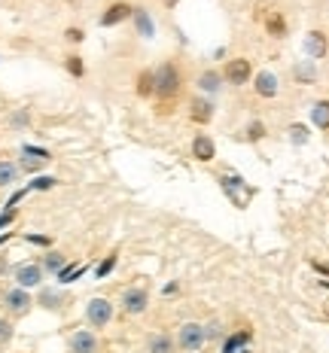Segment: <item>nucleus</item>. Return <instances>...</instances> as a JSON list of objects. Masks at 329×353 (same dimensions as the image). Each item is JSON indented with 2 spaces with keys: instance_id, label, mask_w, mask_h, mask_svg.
I'll return each mask as SVG.
<instances>
[{
  "instance_id": "obj_1",
  "label": "nucleus",
  "mask_w": 329,
  "mask_h": 353,
  "mask_svg": "<svg viewBox=\"0 0 329 353\" xmlns=\"http://www.w3.org/2000/svg\"><path fill=\"white\" fill-rule=\"evenodd\" d=\"M180 88H183V73L177 68V61H162L152 70V98L171 101L180 94Z\"/></svg>"
},
{
  "instance_id": "obj_2",
  "label": "nucleus",
  "mask_w": 329,
  "mask_h": 353,
  "mask_svg": "<svg viewBox=\"0 0 329 353\" xmlns=\"http://www.w3.org/2000/svg\"><path fill=\"white\" fill-rule=\"evenodd\" d=\"M0 307H3V314H6L10 320L28 317V314L34 311V296H31V290H21V286L12 283L10 290L0 292Z\"/></svg>"
},
{
  "instance_id": "obj_3",
  "label": "nucleus",
  "mask_w": 329,
  "mask_h": 353,
  "mask_svg": "<svg viewBox=\"0 0 329 353\" xmlns=\"http://www.w3.org/2000/svg\"><path fill=\"white\" fill-rule=\"evenodd\" d=\"M86 323H89V329H107L110 323H113V317H116V305L110 299H104V296H94V299H89L86 301Z\"/></svg>"
},
{
  "instance_id": "obj_4",
  "label": "nucleus",
  "mask_w": 329,
  "mask_h": 353,
  "mask_svg": "<svg viewBox=\"0 0 329 353\" xmlns=\"http://www.w3.org/2000/svg\"><path fill=\"white\" fill-rule=\"evenodd\" d=\"M174 341H177V350L180 353H199L204 344H208V329H204V323H183L177 329V335H174Z\"/></svg>"
},
{
  "instance_id": "obj_5",
  "label": "nucleus",
  "mask_w": 329,
  "mask_h": 353,
  "mask_svg": "<svg viewBox=\"0 0 329 353\" xmlns=\"http://www.w3.org/2000/svg\"><path fill=\"white\" fill-rule=\"evenodd\" d=\"M12 283L21 286V290H40L46 283V271H43L40 262H19L12 265Z\"/></svg>"
},
{
  "instance_id": "obj_6",
  "label": "nucleus",
  "mask_w": 329,
  "mask_h": 353,
  "mask_svg": "<svg viewBox=\"0 0 329 353\" xmlns=\"http://www.w3.org/2000/svg\"><path fill=\"white\" fill-rule=\"evenodd\" d=\"M119 307L128 317H143L150 311V290L146 286H126L119 296Z\"/></svg>"
},
{
  "instance_id": "obj_7",
  "label": "nucleus",
  "mask_w": 329,
  "mask_h": 353,
  "mask_svg": "<svg viewBox=\"0 0 329 353\" xmlns=\"http://www.w3.org/2000/svg\"><path fill=\"white\" fill-rule=\"evenodd\" d=\"M19 168H21V174H40L43 168L49 165V161H52V152L49 150H40V146H21L19 150Z\"/></svg>"
},
{
  "instance_id": "obj_8",
  "label": "nucleus",
  "mask_w": 329,
  "mask_h": 353,
  "mask_svg": "<svg viewBox=\"0 0 329 353\" xmlns=\"http://www.w3.org/2000/svg\"><path fill=\"white\" fill-rule=\"evenodd\" d=\"M223 79H226V85H247L253 79V64H250V58H229L226 61V68H223Z\"/></svg>"
},
{
  "instance_id": "obj_9",
  "label": "nucleus",
  "mask_w": 329,
  "mask_h": 353,
  "mask_svg": "<svg viewBox=\"0 0 329 353\" xmlns=\"http://www.w3.org/2000/svg\"><path fill=\"white\" fill-rule=\"evenodd\" d=\"M34 305H40L43 311H49V314H61V311H68L70 296L64 290H55V286L43 283L40 292H37V299H34Z\"/></svg>"
},
{
  "instance_id": "obj_10",
  "label": "nucleus",
  "mask_w": 329,
  "mask_h": 353,
  "mask_svg": "<svg viewBox=\"0 0 329 353\" xmlns=\"http://www.w3.org/2000/svg\"><path fill=\"white\" fill-rule=\"evenodd\" d=\"M195 88H199V94H204V98H217V94L226 88L223 70H219V68L199 70V77H195Z\"/></svg>"
},
{
  "instance_id": "obj_11",
  "label": "nucleus",
  "mask_w": 329,
  "mask_h": 353,
  "mask_svg": "<svg viewBox=\"0 0 329 353\" xmlns=\"http://www.w3.org/2000/svg\"><path fill=\"white\" fill-rule=\"evenodd\" d=\"M250 83H253L256 98L272 101V98H277V94H281V79H277V73H275V70H256Z\"/></svg>"
},
{
  "instance_id": "obj_12",
  "label": "nucleus",
  "mask_w": 329,
  "mask_h": 353,
  "mask_svg": "<svg viewBox=\"0 0 329 353\" xmlns=\"http://www.w3.org/2000/svg\"><path fill=\"white\" fill-rule=\"evenodd\" d=\"M68 350L70 353H101V338L94 329H77L68 338Z\"/></svg>"
},
{
  "instance_id": "obj_13",
  "label": "nucleus",
  "mask_w": 329,
  "mask_h": 353,
  "mask_svg": "<svg viewBox=\"0 0 329 353\" xmlns=\"http://www.w3.org/2000/svg\"><path fill=\"white\" fill-rule=\"evenodd\" d=\"M131 12H134V6L126 3V0H116V3H110L104 12H101L98 25L101 28H116L122 25V21H131Z\"/></svg>"
},
{
  "instance_id": "obj_14",
  "label": "nucleus",
  "mask_w": 329,
  "mask_h": 353,
  "mask_svg": "<svg viewBox=\"0 0 329 353\" xmlns=\"http://www.w3.org/2000/svg\"><path fill=\"white\" fill-rule=\"evenodd\" d=\"M217 107H214V98H204V94H195L192 101H189V119L195 125H210L214 119Z\"/></svg>"
},
{
  "instance_id": "obj_15",
  "label": "nucleus",
  "mask_w": 329,
  "mask_h": 353,
  "mask_svg": "<svg viewBox=\"0 0 329 353\" xmlns=\"http://www.w3.org/2000/svg\"><path fill=\"white\" fill-rule=\"evenodd\" d=\"M189 152H192L195 161H214V159H217V143H214V137H210L208 131H199V134L192 137V143H189Z\"/></svg>"
},
{
  "instance_id": "obj_16",
  "label": "nucleus",
  "mask_w": 329,
  "mask_h": 353,
  "mask_svg": "<svg viewBox=\"0 0 329 353\" xmlns=\"http://www.w3.org/2000/svg\"><path fill=\"white\" fill-rule=\"evenodd\" d=\"M131 25H134V31L141 40H152V37H156V19H152V12L146 10V6H134Z\"/></svg>"
},
{
  "instance_id": "obj_17",
  "label": "nucleus",
  "mask_w": 329,
  "mask_h": 353,
  "mask_svg": "<svg viewBox=\"0 0 329 353\" xmlns=\"http://www.w3.org/2000/svg\"><path fill=\"white\" fill-rule=\"evenodd\" d=\"M302 49H305V55H308V61H320V58H326V52H329L326 34L323 31H311L308 37H305Z\"/></svg>"
},
{
  "instance_id": "obj_18",
  "label": "nucleus",
  "mask_w": 329,
  "mask_h": 353,
  "mask_svg": "<svg viewBox=\"0 0 329 353\" xmlns=\"http://www.w3.org/2000/svg\"><path fill=\"white\" fill-rule=\"evenodd\" d=\"M21 180V168L16 159H0V189H12Z\"/></svg>"
},
{
  "instance_id": "obj_19",
  "label": "nucleus",
  "mask_w": 329,
  "mask_h": 353,
  "mask_svg": "<svg viewBox=\"0 0 329 353\" xmlns=\"http://www.w3.org/2000/svg\"><path fill=\"white\" fill-rule=\"evenodd\" d=\"M146 353H177V341L165 332H156L146 338Z\"/></svg>"
},
{
  "instance_id": "obj_20",
  "label": "nucleus",
  "mask_w": 329,
  "mask_h": 353,
  "mask_svg": "<svg viewBox=\"0 0 329 353\" xmlns=\"http://www.w3.org/2000/svg\"><path fill=\"white\" fill-rule=\"evenodd\" d=\"M308 116H311V125L317 131H329V101H314Z\"/></svg>"
},
{
  "instance_id": "obj_21",
  "label": "nucleus",
  "mask_w": 329,
  "mask_h": 353,
  "mask_svg": "<svg viewBox=\"0 0 329 353\" xmlns=\"http://www.w3.org/2000/svg\"><path fill=\"white\" fill-rule=\"evenodd\" d=\"M292 77H296V83H302V85H308V83H314L317 79V61H299L296 68H292Z\"/></svg>"
},
{
  "instance_id": "obj_22",
  "label": "nucleus",
  "mask_w": 329,
  "mask_h": 353,
  "mask_svg": "<svg viewBox=\"0 0 329 353\" xmlns=\"http://www.w3.org/2000/svg\"><path fill=\"white\" fill-rule=\"evenodd\" d=\"M40 265H43V271H46V274H58V271L68 265V256L58 253V250H49V253H43Z\"/></svg>"
},
{
  "instance_id": "obj_23",
  "label": "nucleus",
  "mask_w": 329,
  "mask_h": 353,
  "mask_svg": "<svg viewBox=\"0 0 329 353\" xmlns=\"http://www.w3.org/2000/svg\"><path fill=\"white\" fill-rule=\"evenodd\" d=\"M10 128H16V131H21V128H31V122H34V113L28 107H19V110H12L10 113Z\"/></svg>"
},
{
  "instance_id": "obj_24",
  "label": "nucleus",
  "mask_w": 329,
  "mask_h": 353,
  "mask_svg": "<svg viewBox=\"0 0 329 353\" xmlns=\"http://www.w3.org/2000/svg\"><path fill=\"white\" fill-rule=\"evenodd\" d=\"M16 338V320H10L6 314H0V350H6Z\"/></svg>"
},
{
  "instance_id": "obj_25",
  "label": "nucleus",
  "mask_w": 329,
  "mask_h": 353,
  "mask_svg": "<svg viewBox=\"0 0 329 353\" xmlns=\"http://www.w3.org/2000/svg\"><path fill=\"white\" fill-rule=\"evenodd\" d=\"M308 137H311V131H308V125H302V122H292L287 128V141L292 146H305L308 143Z\"/></svg>"
},
{
  "instance_id": "obj_26",
  "label": "nucleus",
  "mask_w": 329,
  "mask_h": 353,
  "mask_svg": "<svg viewBox=\"0 0 329 353\" xmlns=\"http://www.w3.org/2000/svg\"><path fill=\"white\" fill-rule=\"evenodd\" d=\"M247 341H250V332L229 335V338H226V344H223V353H241V350L247 347Z\"/></svg>"
},
{
  "instance_id": "obj_27",
  "label": "nucleus",
  "mask_w": 329,
  "mask_h": 353,
  "mask_svg": "<svg viewBox=\"0 0 329 353\" xmlns=\"http://www.w3.org/2000/svg\"><path fill=\"white\" fill-rule=\"evenodd\" d=\"M244 137L250 143H256V141H262V137H266V122H259V119H253L250 125H247L244 128Z\"/></svg>"
},
{
  "instance_id": "obj_28",
  "label": "nucleus",
  "mask_w": 329,
  "mask_h": 353,
  "mask_svg": "<svg viewBox=\"0 0 329 353\" xmlns=\"http://www.w3.org/2000/svg\"><path fill=\"white\" fill-rule=\"evenodd\" d=\"M55 186H58L55 176H34L28 189H31V192H49V189H55Z\"/></svg>"
},
{
  "instance_id": "obj_29",
  "label": "nucleus",
  "mask_w": 329,
  "mask_h": 353,
  "mask_svg": "<svg viewBox=\"0 0 329 353\" xmlns=\"http://www.w3.org/2000/svg\"><path fill=\"white\" fill-rule=\"evenodd\" d=\"M64 68H68V73H70V77H83V73H86V64H83V58H79V55H68V58H64Z\"/></svg>"
},
{
  "instance_id": "obj_30",
  "label": "nucleus",
  "mask_w": 329,
  "mask_h": 353,
  "mask_svg": "<svg viewBox=\"0 0 329 353\" xmlns=\"http://www.w3.org/2000/svg\"><path fill=\"white\" fill-rule=\"evenodd\" d=\"M137 94H141V98H150L152 94V70H143L141 77H137Z\"/></svg>"
},
{
  "instance_id": "obj_31",
  "label": "nucleus",
  "mask_w": 329,
  "mask_h": 353,
  "mask_svg": "<svg viewBox=\"0 0 329 353\" xmlns=\"http://www.w3.org/2000/svg\"><path fill=\"white\" fill-rule=\"evenodd\" d=\"M268 34H272V37H283V34H287V21H281L277 12L268 16Z\"/></svg>"
},
{
  "instance_id": "obj_32",
  "label": "nucleus",
  "mask_w": 329,
  "mask_h": 353,
  "mask_svg": "<svg viewBox=\"0 0 329 353\" xmlns=\"http://www.w3.org/2000/svg\"><path fill=\"white\" fill-rule=\"evenodd\" d=\"M116 262H119V256H116V253H113V256H107V259H104V262H101V265H98V271H94V274H98V277H107V274H110V271H113V268H116Z\"/></svg>"
},
{
  "instance_id": "obj_33",
  "label": "nucleus",
  "mask_w": 329,
  "mask_h": 353,
  "mask_svg": "<svg viewBox=\"0 0 329 353\" xmlns=\"http://www.w3.org/2000/svg\"><path fill=\"white\" fill-rule=\"evenodd\" d=\"M64 40H68V43H83L86 34L79 31V28H68V31H64Z\"/></svg>"
},
{
  "instance_id": "obj_34",
  "label": "nucleus",
  "mask_w": 329,
  "mask_h": 353,
  "mask_svg": "<svg viewBox=\"0 0 329 353\" xmlns=\"http://www.w3.org/2000/svg\"><path fill=\"white\" fill-rule=\"evenodd\" d=\"M12 219H16V208H10L6 213H0V229H3V225H10Z\"/></svg>"
}]
</instances>
